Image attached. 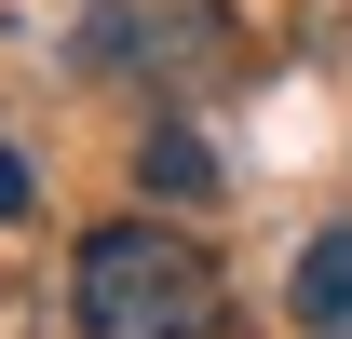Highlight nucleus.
Segmentation results:
<instances>
[{"label":"nucleus","instance_id":"obj_1","mask_svg":"<svg viewBox=\"0 0 352 339\" xmlns=\"http://www.w3.org/2000/svg\"><path fill=\"white\" fill-rule=\"evenodd\" d=\"M68 312H82V339H217L230 285H217V258L190 245V231L109 217V231H82V258H68Z\"/></svg>","mask_w":352,"mask_h":339},{"label":"nucleus","instance_id":"obj_2","mask_svg":"<svg viewBox=\"0 0 352 339\" xmlns=\"http://www.w3.org/2000/svg\"><path fill=\"white\" fill-rule=\"evenodd\" d=\"M135 190H149V204H204V190H217V150H204V123H190V109L135 136Z\"/></svg>","mask_w":352,"mask_h":339},{"label":"nucleus","instance_id":"obj_3","mask_svg":"<svg viewBox=\"0 0 352 339\" xmlns=\"http://www.w3.org/2000/svg\"><path fill=\"white\" fill-rule=\"evenodd\" d=\"M298 326L311 339H352V217H325L298 245Z\"/></svg>","mask_w":352,"mask_h":339},{"label":"nucleus","instance_id":"obj_4","mask_svg":"<svg viewBox=\"0 0 352 339\" xmlns=\"http://www.w3.org/2000/svg\"><path fill=\"white\" fill-rule=\"evenodd\" d=\"M41 190H28V150H0V217H28Z\"/></svg>","mask_w":352,"mask_h":339}]
</instances>
